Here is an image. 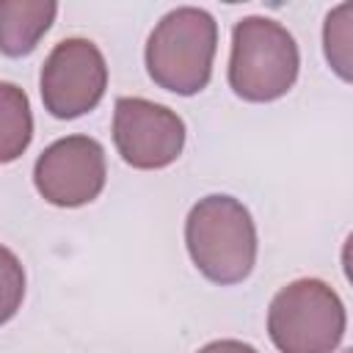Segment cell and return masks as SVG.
<instances>
[{"mask_svg": "<svg viewBox=\"0 0 353 353\" xmlns=\"http://www.w3.org/2000/svg\"><path fill=\"white\" fill-rule=\"evenodd\" d=\"M113 143L132 168H165L182 154L185 121L171 108L152 99L119 97L113 108Z\"/></svg>", "mask_w": 353, "mask_h": 353, "instance_id": "obj_6", "label": "cell"}, {"mask_svg": "<svg viewBox=\"0 0 353 353\" xmlns=\"http://www.w3.org/2000/svg\"><path fill=\"white\" fill-rule=\"evenodd\" d=\"M33 138V113L28 94L0 80V165L14 163L30 146Z\"/></svg>", "mask_w": 353, "mask_h": 353, "instance_id": "obj_9", "label": "cell"}, {"mask_svg": "<svg viewBox=\"0 0 353 353\" xmlns=\"http://www.w3.org/2000/svg\"><path fill=\"white\" fill-rule=\"evenodd\" d=\"M350 14H353V3H342L325 17V28H323L325 58L342 80H350Z\"/></svg>", "mask_w": 353, "mask_h": 353, "instance_id": "obj_10", "label": "cell"}, {"mask_svg": "<svg viewBox=\"0 0 353 353\" xmlns=\"http://www.w3.org/2000/svg\"><path fill=\"white\" fill-rule=\"evenodd\" d=\"M22 298H25V268L11 248L0 245V325L19 312Z\"/></svg>", "mask_w": 353, "mask_h": 353, "instance_id": "obj_11", "label": "cell"}, {"mask_svg": "<svg viewBox=\"0 0 353 353\" xmlns=\"http://www.w3.org/2000/svg\"><path fill=\"white\" fill-rule=\"evenodd\" d=\"M185 245L199 273L215 284H240L256 262V226L243 201L212 193L185 218Z\"/></svg>", "mask_w": 353, "mask_h": 353, "instance_id": "obj_1", "label": "cell"}, {"mask_svg": "<svg viewBox=\"0 0 353 353\" xmlns=\"http://www.w3.org/2000/svg\"><path fill=\"white\" fill-rule=\"evenodd\" d=\"M345 325L339 295L320 279L290 281L268 309V334L281 353H331L342 342Z\"/></svg>", "mask_w": 353, "mask_h": 353, "instance_id": "obj_4", "label": "cell"}, {"mask_svg": "<svg viewBox=\"0 0 353 353\" xmlns=\"http://www.w3.org/2000/svg\"><path fill=\"white\" fill-rule=\"evenodd\" d=\"M298 44L270 17H243L232 28L229 85L245 102H273L298 80Z\"/></svg>", "mask_w": 353, "mask_h": 353, "instance_id": "obj_3", "label": "cell"}, {"mask_svg": "<svg viewBox=\"0 0 353 353\" xmlns=\"http://www.w3.org/2000/svg\"><path fill=\"white\" fill-rule=\"evenodd\" d=\"M218 50V22L210 11L196 6H179L168 11L146 41L149 77L174 94H199L212 74V58Z\"/></svg>", "mask_w": 353, "mask_h": 353, "instance_id": "obj_2", "label": "cell"}, {"mask_svg": "<svg viewBox=\"0 0 353 353\" xmlns=\"http://www.w3.org/2000/svg\"><path fill=\"white\" fill-rule=\"evenodd\" d=\"M55 14L52 0H0V52L8 58L33 52Z\"/></svg>", "mask_w": 353, "mask_h": 353, "instance_id": "obj_8", "label": "cell"}, {"mask_svg": "<svg viewBox=\"0 0 353 353\" xmlns=\"http://www.w3.org/2000/svg\"><path fill=\"white\" fill-rule=\"evenodd\" d=\"M105 149L88 135L58 138L33 165L36 190L55 207H83L94 201L105 188Z\"/></svg>", "mask_w": 353, "mask_h": 353, "instance_id": "obj_7", "label": "cell"}, {"mask_svg": "<svg viewBox=\"0 0 353 353\" xmlns=\"http://www.w3.org/2000/svg\"><path fill=\"white\" fill-rule=\"evenodd\" d=\"M41 102L55 119H77L99 105L108 88V63L99 47L88 39L72 36L58 41L44 58Z\"/></svg>", "mask_w": 353, "mask_h": 353, "instance_id": "obj_5", "label": "cell"}, {"mask_svg": "<svg viewBox=\"0 0 353 353\" xmlns=\"http://www.w3.org/2000/svg\"><path fill=\"white\" fill-rule=\"evenodd\" d=\"M199 353H259V350L240 339H215V342L204 345Z\"/></svg>", "mask_w": 353, "mask_h": 353, "instance_id": "obj_12", "label": "cell"}]
</instances>
